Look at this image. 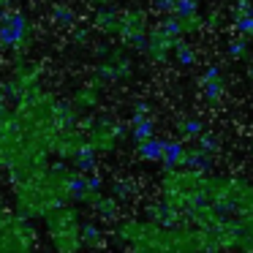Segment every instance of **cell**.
Instances as JSON below:
<instances>
[{
    "instance_id": "cell-1",
    "label": "cell",
    "mask_w": 253,
    "mask_h": 253,
    "mask_svg": "<svg viewBox=\"0 0 253 253\" xmlns=\"http://www.w3.org/2000/svg\"><path fill=\"white\" fill-rule=\"evenodd\" d=\"M46 226H49L52 245L57 251H77L82 242V229H79L77 212L71 207H55L46 215Z\"/></svg>"
},
{
    "instance_id": "cell-2",
    "label": "cell",
    "mask_w": 253,
    "mask_h": 253,
    "mask_svg": "<svg viewBox=\"0 0 253 253\" xmlns=\"http://www.w3.org/2000/svg\"><path fill=\"white\" fill-rule=\"evenodd\" d=\"M30 39H33V25L25 11H14L3 17V22H0V46L3 49L19 52L30 44Z\"/></svg>"
},
{
    "instance_id": "cell-3",
    "label": "cell",
    "mask_w": 253,
    "mask_h": 253,
    "mask_svg": "<svg viewBox=\"0 0 253 253\" xmlns=\"http://www.w3.org/2000/svg\"><path fill=\"white\" fill-rule=\"evenodd\" d=\"M144 28H147V17H144V11H120L115 36H120L123 44L133 46V49H144V44H147Z\"/></svg>"
},
{
    "instance_id": "cell-4",
    "label": "cell",
    "mask_w": 253,
    "mask_h": 253,
    "mask_svg": "<svg viewBox=\"0 0 253 253\" xmlns=\"http://www.w3.org/2000/svg\"><path fill=\"white\" fill-rule=\"evenodd\" d=\"M123 133V126H117V123H112V120H95L93 126H90V131H87V144L95 150V153H106V150H112L115 147V142H117V136Z\"/></svg>"
},
{
    "instance_id": "cell-5",
    "label": "cell",
    "mask_w": 253,
    "mask_h": 253,
    "mask_svg": "<svg viewBox=\"0 0 253 253\" xmlns=\"http://www.w3.org/2000/svg\"><path fill=\"white\" fill-rule=\"evenodd\" d=\"M180 44V39L177 36H171V33H166L164 28H158L155 33H150L147 36V44H144V52H147L150 57H153L155 63H164L166 57L174 52V46Z\"/></svg>"
},
{
    "instance_id": "cell-6",
    "label": "cell",
    "mask_w": 253,
    "mask_h": 253,
    "mask_svg": "<svg viewBox=\"0 0 253 253\" xmlns=\"http://www.w3.org/2000/svg\"><path fill=\"white\" fill-rule=\"evenodd\" d=\"M202 90H204V98L210 104H218L223 98V79H220V68L218 66H210L202 77Z\"/></svg>"
},
{
    "instance_id": "cell-7",
    "label": "cell",
    "mask_w": 253,
    "mask_h": 253,
    "mask_svg": "<svg viewBox=\"0 0 253 253\" xmlns=\"http://www.w3.org/2000/svg\"><path fill=\"white\" fill-rule=\"evenodd\" d=\"M185 153H188V147H185V142L182 139H169V142L164 144V166L166 169H177V166H182V161H185Z\"/></svg>"
},
{
    "instance_id": "cell-8",
    "label": "cell",
    "mask_w": 253,
    "mask_h": 253,
    "mask_svg": "<svg viewBox=\"0 0 253 253\" xmlns=\"http://www.w3.org/2000/svg\"><path fill=\"white\" fill-rule=\"evenodd\" d=\"M164 144H166V139H155V136H147V139H142V142H136V155L142 161H161L164 158Z\"/></svg>"
},
{
    "instance_id": "cell-9",
    "label": "cell",
    "mask_w": 253,
    "mask_h": 253,
    "mask_svg": "<svg viewBox=\"0 0 253 253\" xmlns=\"http://www.w3.org/2000/svg\"><path fill=\"white\" fill-rule=\"evenodd\" d=\"M117 19H120V11H112V8H104V6H98V11H95V19H93V25L101 30V33H106V36H115V33H117Z\"/></svg>"
},
{
    "instance_id": "cell-10",
    "label": "cell",
    "mask_w": 253,
    "mask_h": 253,
    "mask_svg": "<svg viewBox=\"0 0 253 253\" xmlns=\"http://www.w3.org/2000/svg\"><path fill=\"white\" fill-rule=\"evenodd\" d=\"M93 207H95V212L101 215V218H106V220H115L117 218V210H120V199H104L98 193V196L93 199Z\"/></svg>"
},
{
    "instance_id": "cell-11",
    "label": "cell",
    "mask_w": 253,
    "mask_h": 253,
    "mask_svg": "<svg viewBox=\"0 0 253 253\" xmlns=\"http://www.w3.org/2000/svg\"><path fill=\"white\" fill-rule=\"evenodd\" d=\"M98 98H101V93H98V84L95 82H90V84H84L82 90H77V106L79 109H93V106L98 104Z\"/></svg>"
},
{
    "instance_id": "cell-12",
    "label": "cell",
    "mask_w": 253,
    "mask_h": 253,
    "mask_svg": "<svg viewBox=\"0 0 253 253\" xmlns=\"http://www.w3.org/2000/svg\"><path fill=\"white\" fill-rule=\"evenodd\" d=\"M153 131H155V123L150 120V117H144V115H133V128H131L133 142H142V139L153 136Z\"/></svg>"
},
{
    "instance_id": "cell-13",
    "label": "cell",
    "mask_w": 253,
    "mask_h": 253,
    "mask_svg": "<svg viewBox=\"0 0 253 253\" xmlns=\"http://www.w3.org/2000/svg\"><path fill=\"white\" fill-rule=\"evenodd\" d=\"M231 19H234L237 33L245 36V39H251L253 36V8H248V11H242V14H231Z\"/></svg>"
},
{
    "instance_id": "cell-14",
    "label": "cell",
    "mask_w": 253,
    "mask_h": 253,
    "mask_svg": "<svg viewBox=\"0 0 253 253\" xmlns=\"http://www.w3.org/2000/svg\"><path fill=\"white\" fill-rule=\"evenodd\" d=\"M177 131H180L185 139H196L199 133L204 131V123L199 120V117H185V120L177 123Z\"/></svg>"
},
{
    "instance_id": "cell-15",
    "label": "cell",
    "mask_w": 253,
    "mask_h": 253,
    "mask_svg": "<svg viewBox=\"0 0 253 253\" xmlns=\"http://www.w3.org/2000/svg\"><path fill=\"white\" fill-rule=\"evenodd\" d=\"M52 17H55V22L63 25V28H71V25L77 22V14H74V8H68V6H55L52 8Z\"/></svg>"
},
{
    "instance_id": "cell-16",
    "label": "cell",
    "mask_w": 253,
    "mask_h": 253,
    "mask_svg": "<svg viewBox=\"0 0 253 253\" xmlns=\"http://www.w3.org/2000/svg\"><path fill=\"white\" fill-rule=\"evenodd\" d=\"M101 240H104V234H101V229L95 223H87V226H82V242L84 245H90V248H98L101 245Z\"/></svg>"
},
{
    "instance_id": "cell-17",
    "label": "cell",
    "mask_w": 253,
    "mask_h": 253,
    "mask_svg": "<svg viewBox=\"0 0 253 253\" xmlns=\"http://www.w3.org/2000/svg\"><path fill=\"white\" fill-rule=\"evenodd\" d=\"M174 57H177L180 66H193V63H196V52H193V46L182 44V41L174 46Z\"/></svg>"
},
{
    "instance_id": "cell-18",
    "label": "cell",
    "mask_w": 253,
    "mask_h": 253,
    "mask_svg": "<svg viewBox=\"0 0 253 253\" xmlns=\"http://www.w3.org/2000/svg\"><path fill=\"white\" fill-rule=\"evenodd\" d=\"M199 11V0H177L174 3V14L177 17H191V14Z\"/></svg>"
},
{
    "instance_id": "cell-19",
    "label": "cell",
    "mask_w": 253,
    "mask_h": 253,
    "mask_svg": "<svg viewBox=\"0 0 253 253\" xmlns=\"http://www.w3.org/2000/svg\"><path fill=\"white\" fill-rule=\"evenodd\" d=\"M131 193H133V182L131 180H115V185H112V196L115 199H123V202H126Z\"/></svg>"
},
{
    "instance_id": "cell-20",
    "label": "cell",
    "mask_w": 253,
    "mask_h": 253,
    "mask_svg": "<svg viewBox=\"0 0 253 253\" xmlns=\"http://www.w3.org/2000/svg\"><path fill=\"white\" fill-rule=\"evenodd\" d=\"M229 55L237 57V60L248 57V39H245V36H242V39H237V41H231V44H229Z\"/></svg>"
},
{
    "instance_id": "cell-21",
    "label": "cell",
    "mask_w": 253,
    "mask_h": 253,
    "mask_svg": "<svg viewBox=\"0 0 253 253\" xmlns=\"http://www.w3.org/2000/svg\"><path fill=\"white\" fill-rule=\"evenodd\" d=\"M196 139H199V147H202L204 153H215V150H218V139H215L212 133H204L202 131Z\"/></svg>"
},
{
    "instance_id": "cell-22",
    "label": "cell",
    "mask_w": 253,
    "mask_h": 253,
    "mask_svg": "<svg viewBox=\"0 0 253 253\" xmlns=\"http://www.w3.org/2000/svg\"><path fill=\"white\" fill-rule=\"evenodd\" d=\"M174 3L177 0H155V6H158V11H174Z\"/></svg>"
},
{
    "instance_id": "cell-23",
    "label": "cell",
    "mask_w": 253,
    "mask_h": 253,
    "mask_svg": "<svg viewBox=\"0 0 253 253\" xmlns=\"http://www.w3.org/2000/svg\"><path fill=\"white\" fill-rule=\"evenodd\" d=\"M74 44H87V30H77L74 33Z\"/></svg>"
},
{
    "instance_id": "cell-24",
    "label": "cell",
    "mask_w": 253,
    "mask_h": 253,
    "mask_svg": "<svg viewBox=\"0 0 253 253\" xmlns=\"http://www.w3.org/2000/svg\"><path fill=\"white\" fill-rule=\"evenodd\" d=\"M87 3H93V6L98 8V6H106V3H109V0H87Z\"/></svg>"
},
{
    "instance_id": "cell-25",
    "label": "cell",
    "mask_w": 253,
    "mask_h": 253,
    "mask_svg": "<svg viewBox=\"0 0 253 253\" xmlns=\"http://www.w3.org/2000/svg\"><path fill=\"white\" fill-rule=\"evenodd\" d=\"M248 77H251V79H253V66H251V68H248Z\"/></svg>"
},
{
    "instance_id": "cell-26",
    "label": "cell",
    "mask_w": 253,
    "mask_h": 253,
    "mask_svg": "<svg viewBox=\"0 0 253 253\" xmlns=\"http://www.w3.org/2000/svg\"><path fill=\"white\" fill-rule=\"evenodd\" d=\"M3 17H6V14H3V6H0V22H3Z\"/></svg>"
},
{
    "instance_id": "cell-27",
    "label": "cell",
    "mask_w": 253,
    "mask_h": 253,
    "mask_svg": "<svg viewBox=\"0 0 253 253\" xmlns=\"http://www.w3.org/2000/svg\"><path fill=\"white\" fill-rule=\"evenodd\" d=\"M6 3H11V0H0V6H6Z\"/></svg>"
}]
</instances>
